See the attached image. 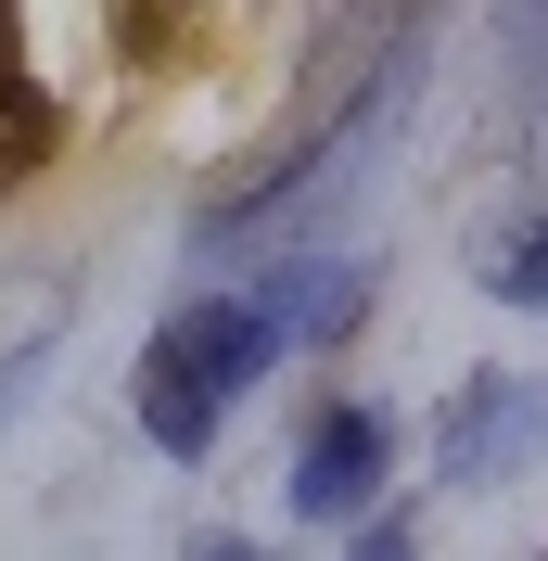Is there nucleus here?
Listing matches in <instances>:
<instances>
[{
	"label": "nucleus",
	"mask_w": 548,
	"mask_h": 561,
	"mask_svg": "<svg viewBox=\"0 0 548 561\" xmlns=\"http://www.w3.org/2000/svg\"><path fill=\"white\" fill-rule=\"evenodd\" d=\"M281 357V332H269V307L255 294H192V307L140 345V434L192 472V459H217V434H230V396L255 383Z\"/></svg>",
	"instance_id": "f257e3e1"
},
{
	"label": "nucleus",
	"mask_w": 548,
	"mask_h": 561,
	"mask_svg": "<svg viewBox=\"0 0 548 561\" xmlns=\"http://www.w3.org/2000/svg\"><path fill=\"white\" fill-rule=\"evenodd\" d=\"M409 103H421V38H396V51L370 65V90H357V103H344L332 128L294 153V167H281V179H255V192H230V205H205L192 230H205V243H255V230H319V217H332L344 192H357V179L396 153Z\"/></svg>",
	"instance_id": "f03ea898"
},
{
	"label": "nucleus",
	"mask_w": 548,
	"mask_h": 561,
	"mask_svg": "<svg viewBox=\"0 0 548 561\" xmlns=\"http://www.w3.org/2000/svg\"><path fill=\"white\" fill-rule=\"evenodd\" d=\"M548 459V370H472L434 421V485L446 497H484Z\"/></svg>",
	"instance_id": "7ed1b4c3"
},
{
	"label": "nucleus",
	"mask_w": 548,
	"mask_h": 561,
	"mask_svg": "<svg viewBox=\"0 0 548 561\" xmlns=\"http://www.w3.org/2000/svg\"><path fill=\"white\" fill-rule=\"evenodd\" d=\"M383 472H396V421L383 409H319V434L294 447L281 497H294V524H344V511H370Z\"/></svg>",
	"instance_id": "20e7f679"
},
{
	"label": "nucleus",
	"mask_w": 548,
	"mask_h": 561,
	"mask_svg": "<svg viewBox=\"0 0 548 561\" xmlns=\"http://www.w3.org/2000/svg\"><path fill=\"white\" fill-rule=\"evenodd\" d=\"M255 307H269L281 345H332L344 319L370 307V280L344 268V255H307V268H269V294H255Z\"/></svg>",
	"instance_id": "39448f33"
},
{
	"label": "nucleus",
	"mask_w": 548,
	"mask_h": 561,
	"mask_svg": "<svg viewBox=\"0 0 548 561\" xmlns=\"http://www.w3.org/2000/svg\"><path fill=\"white\" fill-rule=\"evenodd\" d=\"M484 294L523 319H548V205H523L511 230H484Z\"/></svg>",
	"instance_id": "423d86ee"
},
{
	"label": "nucleus",
	"mask_w": 548,
	"mask_h": 561,
	"mask_svg": "<svg viewBox=\"0 0 548 561\" xmlns=\"http://www.w3.org/2000/svg\"><path fill=\"white\" fill-rule=\"evenodd\" d=\"M498 65H511V90L548 115V0H498Z\"/></svg>",
	"instance_id": "0eeeda50"
},
{
	"label": "nucleus",
	"mask_w": 548,
	"mask_h": 561,
	"mask_svg": "<svg viewBox=\"0 0 548 561\" xmlns=\"http://www.w3.org/2000/svg\"><path fill=\"white\" fill-rule=\"evenodd\" d=\"M38 370H52V332H26V345H0V434L26 421V396H38Z\"/></svg>",
	"instance_id": "6e6552de"
},
{
	"label": "nucleus",
	"mask_w": 548,
	"mask_h": 561,
	"mask_svg": "<svg viewBox=\"0 0 548 561\" xmlns=\"http://www.w3.org/2000/svg\"><path fill=\"white\" fill-rule=\"evenodd\" d=\"M344 561H421V536H409V524H370V536H357Z\"/></svg>",
	"instance_id": "1a4fd4ad"
},
{
	"label": "nucleus",
	"mask_w": 548,
	"mask_h": 561,
	"mask_svg": "<svg viewBox=\"0 0 548 561\" xmlns=\"http://www.w3.org/2000/svg\"><path fill=\"white\" fill-rule=\"evenodd\" d=\"M192 561H269V549H242V536H205V549H192Z\"/></svg>",
	"instance_id": "9d476101"
}]
</instances>
